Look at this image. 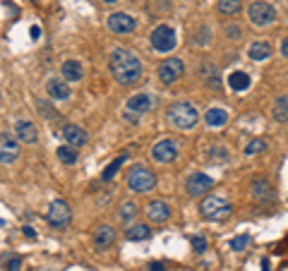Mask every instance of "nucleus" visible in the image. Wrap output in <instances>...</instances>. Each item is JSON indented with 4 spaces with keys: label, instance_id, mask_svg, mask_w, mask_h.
I'll return each instance as SVG.
<instances>
[{
    "label": "nucleus",
    "instance_id": "nucleus-1",
    "mask_svg": "<svg viewBox=\"0 0 288 271\" xmlns=\"http://www.w3.org/2000/svg\"><path fill=\"white\" fill-rule=\"evenodd\" d=\"M111 75L115 77V82L122 87H132L142 79V63L139 58L127 51V48H115L111 53Z\"/></svg>",
    "mask_w": 288,
    "mask_h": 271
},
{
    "label": "nucleus",
    "instance_id": "nucleus-2",
    "mask_svg": "<svg viewBox=\"0 0 288 271\" xmlns=\"http://www.w3.org/2000/svg\"><path fill=\"white\" fill-rule=\"evenodd\" d=\"M166 118L171 120V125L178 127V130H190V127H195L200 122V113L188 101H178V103H173L166 110Z\"/></svg>",
    "mask_w": 288,
    "mask_h": 271
},
{
    "label": "nucleus",
    "instance_id": "nucleus-3",
    "mask_svg": "<svg viewBox=\"0 0 288 271\" xmlns=\"http://www.w3.org/2000/svg\"><path fill=\"white\" fill-rule=\"evenodd\" d=\"M233 211V206L228 204V199L223 195H209L200 206V214L207 221H219V218H226Z\"/></svg>",
    "mask_w": 288,
    "mask_h": 271
},
{
    "label": "nucleus",
    "instance_id": "nucleus-4",
    "mask_svg": "<svg viewBox=\"0 0 288 271\" xmlns=\"http://www.w3.org/2000/svg\"><path fill=\"white\" fill-rule=\"evenodd\" d=\"M127 185H130V190L134 192H152L156 185V175L147 168V166H132L130 171H127Z\"/></svg>",
    "mask_w": 288,
    "mask_h": 271
},
{
    "label": "nucleus",
    "instance_id": "nucleus-5",
    "mask_svg": "<svg viewBox=\"0 0 288 271\" xmlns=\"http://www.w3.org/2000/svg\"><path fill=\"white\" fill-rule=\"evenodd\" d=\"M149 41H152V48L159 51V53H168V51H173L178 44L176 32H173V27H168V24H159L154 32H152Z\"/></svg>",
    "mask_w": 288,
    "mask_h": 271
},
{
    "label": "nucleus",
    "instance_id": "nucleus-6",
    "mask_svg": "<svg viewBox=\"0 0 288 271\" xmlns=\"http://www.w3.org/2000/svg\"><path fill=\"white\" fill-rule=\"evenodd\" d=\"M247 15H250V22L255 27H269V24L276 22V8L271 3H262V0L252 3Z\"/></svg>",
    "mask_w": 288,
    "mask_h": 271
},
{
    "label": "nucleus",
    "instance_id": "nucleus-7",
    "mask_svg": "<svg viewBox=\"0 0 288 271\" xmlns=\"http://www.w3.org/2000/svg\"><path fill=\"white\" fill-rule=\"evenodd\" d=\"M183 72H185V63L180 58H168V60H164L159 65V79L164 84H176L178 79L183 77Z\"/></svg>",
    "mask_w": 288,
    "mask_h": 271
},
{
    "label": "nucleus",
    "instance_id": "nucleus-8",
    "mask_svg": "<svg viewBox=\"0 0 288 271\" xmlns=\"http://www.w3.org/2000/svg\"><path fill=\"white\" fill-rule=\"evenodd\" d=\"M152 159L156 163H173L178 159V144L171 140H159L152 147Z\"/></svg>",
    "mask_w": 288,
    "mask_h": 271
},
{
    "label": "nucleus",
    "instance_id": "nucleus-9",
    "mask_svg": "<svg viewBox=\"0 0 288 271\" xmlns=\"http://www.w3.org/2000/svg\"><path fill=\"white\" fill-rule=\"evenodd\" d=\"M211 187H214V178L204 173H192L185 183V190H188L190 197H200V195H207Z\"/></svg>",
    "mask_w": 288,
    "mask_h": 271
},
{
    "label": "nucleus",
    "instance_id": "nucleus-10",
    "mask_svg": "<svg viewBox=\"0 0 288 271\" xmlns=\"http://www.w3.org/2000/svg\"><path fill=\"white\" fill-rule=\"evenodd\" d=\"M106 24H108V29H111L113 34H130V32H134V27H137L134 17L127 15V12H113Z\"/></svg>",
    "mask_w": 288,
    "mask_h": 271
},
{
    "label": "nucleus",
    "instance_id": "nucleus-11",
    "mask_svg": "<svg viewBox=\"0 0 288 271\" xmlns=\"http://www.w3.org/2000/svg\"><path fill=\"white\" fill-rule=\"evenodd\" d=\"M46 221H48L51 226L63 228V226L67 223V221H70V206H67L65 202H63V199H56V202H51Z\"/></svg>",
    "mask_w": 288,
    "mask_h": 271
},
{
    "label": "nucleus",
    "instance_id": "nucleus-12",
    "mask_svg": "<svg viewBox=\"0 0 288 271\" xmlns=\"http://www.w3.org/2000/svg\"><path fill=\"white\" fill-rule=\"evenodd\" d=\"M20 156V144L10 134H0V163H12Z\"/></svg>",
    "mask_w": 288,
    "mask_h": 271
},
{
    "label": "nucleus",
    "instance_id": "nucleus-13",
    "mask_svg": "<svg viewBox=\"0 0 288 271\" xmlns=\"http://www.w3.org/2000/svg\"><path fill=\"white\" fill-rule=\"evenodd\" d=\"M250 195H252V199H255V202H259V204H266V202H271V199H274V190H271V185L266 183L264 178H257V180H252Z\"/></svg>",
    "mask_w": 288,
    "mask_h": 271
},
{
    "label": "nucleus",
    "instance_id": "nucleus-14",
    "mask_svg": "<svg viewBox=\"0 0 288 271\" xmlns=\"http://www.w3.org/2000/svg\"><path fill=\"white\" fill-rule=\"evenodd\" d=\"M63 137H65V142L70 147H84L89 142V134L82 127H77V125H65L63 127Z\"/></svg>",
    "mask_w": 288,
    "mask_h": 271
},
{
    "label": "nucleus",
    "instance_id": "nucleus-15",
    "mask_svg": "<svg viewBox=\"0 0 288 271\" xmlns=\"http://www.w3.org/2000/svg\"><path fill=\"white\" fill-rule=\"evenodd\" d=\"M147 216H149V221H154V223H166L168 216H171V209H168L166 202L156 199V202H152V204L147 206Z\"/></svg>",
    "mask_w": 288,
    "mask_h": 271
},
{
    "label": "nucleus",
    "instance_id": "nucleus-16",
    "mask_svg": "<svg viewBox=\"0 0 288 271\" xmlns=\"http://www.w3.org/2000/svg\"><path fill=\"white\" fill-rule=\"evenodd\" d=\"M46 89H48V96L56 98V101H67V98H70V87H67L65 79L53 77V79H48Z\"/></svg>",
    "mask_w": 288,
    "mask_h": 271
},
{
    "label": "nucleus",
    "instance_id": "nucleus-17",
    "mask_svg": "<svg viewBox=\"0 0 288 271\" xmlns=\"http://www.w3.org/2000/svg\"><path fill=\"white\" fill-rule=\"evenodd\" d=\"M149 108H152V98L147 94H134V96L127 98V110L134 115H144Z\"/></svg>",
    "mask_w": 288,
    "mask_h": 271
},
{
    "label": "nucleus",
    "instance_id": "nucleus-18",
    "mask_svg": "<svg viewBox=\"0 0 288 271\" xmlns=\"http://www.w3.org/2000/svg\"><path fill=\"white\" fill-rule=\"evenodd\" d=\"M271 46L269 41H255V44L247 48V55H250V60H255V63H262V60H269L271 58Z\"/></svg>",
    "mask_w": 288,
    "mask_h": 271
},
{
    "label": "nucleus",
    "instance_id": "nucleus-19",
    "mask_svg": "<svg viewBox=\"0 0 288 271\" xmlns=\"http://www.w3.org/2000/svg\"><path fill=\"white\" fill-rule=\"evenodd\" d=\"M60 72H63V77H65L67 82H79L84 77V67H82L79 60H65L63 67H60Z\"/></svg>",
    "mask_w": 288,
    "mask_h": 271
},
{
    "label": "nucleus",
    "instance_id": "nucleus-20",
    "mask_svg": "<svg viewBox=\"0 0 288 271\" xmlns=\"http://www.w3.org/2000/svg\"><path fill=\"white\" fill-rule=\"evenodd\" d=\"M15 134H17V137H20L22 142H27V144H36V140H39V132H36V127H34L32 122H27V120L17 122V127H15Z\"/></svg>",
    "mask_w": 288,
    "mask_h": 271
},
{
    "label": "nucleus",
    "instance_id": "nucleus-21",
    "mask_svg": "<svg viewBox=\"0 0 288 271\" xmlns=\"http://www.w3.org/2000/svg\"><path fill=\"white\" fill-rule=\"evenodd\" d=\"M204 122H207L209 127H223V125L228 122V113L223 108H209L204 113Z\"/></svg>",
    "mask_w": 288,
    "mask_h": 271
},
{
    "label": "nucleus",
    "instance_id": "nucleus-22",
    "mask_svg": "<svg viewBox=\"0 0 288 271\" xmlns=\"http://www.w3.org/2000/svg\"><path fill=\"white\" fill-rule=\"evenodd\" d=\"M113 240H115V230L111 226H99L96 228V233H94V242L99 245V247H108L113 245Z\"/></svg>",
    "mask_w": 288,
    "mask_h": 271
},
{
    "label": "nucleus",
    "instance_id": "nucleus-23",
    "mask_svg": "<svg viewBox=\"0 0 288 271\" xmlns=\"http://www.w3.org/2000/svg\"><path fill=\"white\" fill-rule=\"evenodd\" d=\"M271 115H274L276 122H288V96H278L276 101H274Z\"/></svg>",
    "mask_w": 288,
    "mask_h": 271
},
{
    "label": "nucleus",
    "instance_id": "nucleus-24",
    "mask_svg": "<svg viewBox=\"0 0 288 271\" xmlns=\"http://www.w3.org/2000/svg\"><path fill=\"white\" fill-rule=\"evenodd\" d=\"M228 84H231L233 91H247L252 82H250V75H245V72H233L228 77Z\"/></svg>",
    "mask_w": 288,
    "mask_h": 271
},
{
    "label": "nucleus",
    "instance_id": "nucleus-25",
    "mask_svg": "<svg viewBox=\"0 0 288 271\" xmlns=\"http://www.w3.org/2000/svg\"><path fill=\"white\" fill-rule=\"evenodd\" d=\"M134 216H137V204L134 202H122L118 206V218H120L122 223H130Z\"/></svg>",
    "mask_w": 288,
    "mask_h": 271
},
{
    "label": "nucleus",
    "instance_id": "nucleus-26",
    "mask_svg": "<svg viewBox=\"0 0 288 271\" xmlns=\"http://www.w3.org/2000/svg\"><path fill=\"white\" fill-rule=\"evenodd\" d=\"M152 235V230H149V226H144V223H137V226H132L127 233H125V238L132 240V242H137V240H147Z\"/></svg>",
    "mask_w": 288,
    "mask_h": 271
},
{
    "label": "nucleus",
    "instance_id": "nucleus-27",
    "mask_svg": "<svg viewBox=\"0 0 288 271\" xmlns=\"http://www.w3.org/2000/svg\"><path fill=\"white\" fill-rule=\"evenodd\" d=\"M58 159L63 163H67V166H72V163H77V152H75V147H58Z\"/></svg>",
    "mask_w": 288,
    "mask_h": 271
},
{
    "label": "nucleus",
    "instance_id": "nucleus-28",
    "mask_svg": "<svg viewBox=\"0 0 288 271\" xmlns=\"http://www.w3.org/2000/svg\"><path fill=\"white\" fill-rule=\"evenodd\" d=\"M125 159H127L125 154H122V156H118V159H113V161L108 163L106 168H103V175H101V178H103V180H113V178H115V173H118V168L122 166V161H125Z\"/></svg>",
    "mask_w": 288,
    "mask_h": 271
},
{
    "label": "nucleus",
    "instance_id": "nucleus-29",
    "mask_svg": "<svg viewBox=\"0 0 288 271\" xmlns=\"http://www.w3.org/2000/svg\"><path fill=\"white\" fill-rule=\"evenodd\" d=\"M219 12L221 15H238L240 12V0H219Z\"/></svg>",
    "mask_w": 288,
    "mask_h": 271
},
{
    "label": "nucleus",
    "instance_id": "nucleus-30",
    "mask_svg": "<svg viewBox=\"0 0 288 271\" xmlns=\"http://www.w3.org/2000/svg\"><path fill=\"white\" fill-rule=\"evenodd\" d=\"M264 149H266V142L257 137V140H252L250 144H247V147H245V156H255V154L264 152Z\"/></svg>",
    "mask_w": 288,
    "mask_h": 271
},
{
    "label": "nucleus",
    "instance_id": "nucleus-31",
    "mask_svg": "<svg viewBox=\"0 0 288 271\" xmlns=\"http://www.w3.org/2000/svg\"><path fill=\"white\" fill-rule=\"evenodd\" d=\"M247 242H250V235L247 233H243V235H238V238H233L228 245H231L233 252H243L245 247H247Z\"/></svg>",
    "mask_w": 288,
    "mask_h": 271
},
{
    "label": "nucleus",
    "instance_id": "nucleus-32",
    "mask_svg": "<svg viewBox=\"0 0 288 271\" xmlns=\"http://www.w3.org/2000/svg\"><path fill=\"white\" fill-rule=\"evenodd\" d=\"M190 242H192V249H195V252H204V249H207V240L202 238V235H195Z\"/></svg>",
    "mask_w": 288,
    "mask_h": 271
},
{
    "label": "nucleus",
    "instance_id": "nucleus-33",
    "mask_svg": "<svg viewBox=\"0 0 288 271\" xmlns=\"http://www.w3.org/2000/svg\"><path fill=\"white\" fill-rule=\"evenodd\" d=\"M22 269V259L20 257H15V259L8 261V271H20Z\"/></svg>",
    "mask_w": 288,
    "mask_h": 271
},
{
    "label": "nucleus",
    "instance_id": "nucleus-34",
    "mask_svg": "<svg viewBox=\"0 0 288 271\" xmlns=\"http://www.w3.org/2000/svg\"><path fill=\"white\" fill-rule=\"evenodd\" d=\"M22 233H24V238H29V240H36V230H34L32 226H24V228H22Z\"/></svg>",
    "mask_w": 288,
    "mask_h": 271
},
{
    "label": "nucleus",
    "instance_id": "nucleus-35",
    "mask_svg": "<svg viewBox=\"0 0 288 271\" xmlns=\"http://www.w3.org/2000/svg\"><path fill=\"white\" fill-rule=\"evenodd\" d=\"M149 271H166V266H164V261H152Z\"/></svg>",
    "mask_w": 288,
    "mask_h": 271
},
{
    "label": "nucleus",
    "instance_id": "nucleus-36",
    "mask_svg": "<svg viewBox=\"0 0 288 271\" xmlns=\"http://www.w3.org/2000/svg\"><path fill=\"white\" fill-rule=\"evenodd\" d=\"M281 55H286V58H288V36L281 41Z\"/></svg>",
    "mask_w": 288,
    "mask_h": 271
},
{
    "label": "nucleus",
    "instance_id": "nucleus-37",
    "mask_svg": "<svg viewBox=\"0 0 288 271\" xmlns=\"http://www.w3.org/2000/svg\"><path fill=\"white\" fill-rule=\"evenodd\" d=\"M32 36L34 39H39V36H41V29H39V27H32Z\"/></svg>",
    "mask_w": 288,
    "mask_h": 271
},
{
    "label": "nucleus",
    "instance_id": "nucleus-38",
    "mask_svg": "<svg viewBox=\"0 0 288 271\" xmlns=\"http://www.w3.org/2000/svg\"><path fill=\"white\" fill-rule=\"evenodd\" d=\"M103 3H106V5H113V3H118V0H103Z\"/></svg>",
    "mask_w": 288,
    "mask_h": 271
}]
</instances>
